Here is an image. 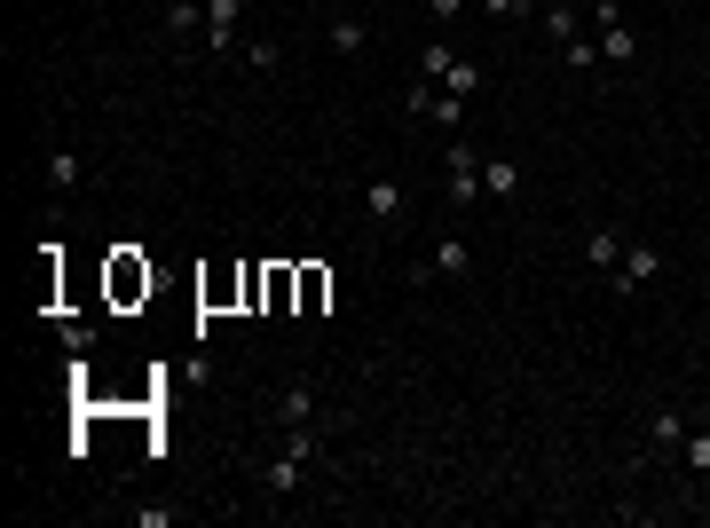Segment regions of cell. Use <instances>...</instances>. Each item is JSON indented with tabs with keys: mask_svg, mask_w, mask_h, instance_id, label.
I'll use <instances>...</instances> for the list:
<instances>
[{
	"mask_svg": "<svg viewBox=\"0 0 710 528\" xmlns=\"http://www.w3.org/2000/svg\"><path fill=\"white\" fill-rule=\"evenodd\" d=\"M442 173H451V190H442V198H451L458 213H466V206H482V150H474L466 135L451 142V158H442Z\"/></svg>",
	"mask_w": 710,
	"mask_h": 528,
	"instance_id": "1",
	"label": "cell"
},
{
	"mask_svg": "<svg viewBox=\"0 0 710 528\" xmlns=\"http://www.w3.org/2000/svg\"><path fill=\"white\" fill-rule=\"evenodd\" d=\"M206 48H214L221 63L245 56V0H206Z\"/></svg>",
	"mask_w": 710,
	"mask_h": 528,
	"instance_id": "2",
	"label": "cell"
},
{
	"mask_svg": "<svg viewBox=\"0 0 710 528\" xmlns=\"http://www.w3.org/2000/svg\"><path fill=\"white\" fill-rule=\"evenodd\" d=\"M466 269H474L466 237H434V245H426V252L411 260V277H418V285H434V277H466Z\"/></svg>",
	"mask_w": 710,
	"mask_h": 528,
	"instance_id": "3",
	"label": "cell"
},
{
	"mask_svg": "<svg viewBox=\"0 0 710 528\" xmlns=\"http://www.w3.org/2000/svg\"><path fill=\"white\" fill-rule=\"evenodd\" d=\"M364 221H372V229H403V221H411V198H403L395 182H364Z\"/></svg>",
	"mask_w": 710,
	"mask_h": 528,
	"instance_id": "4",
	"label": "cell"
},
{
	"mask_svg": "<svg viewBox=\"0 0 710 528\" xmlns=\"http://www.w3.org/2000/svg\"><path fill=\"white\" fill-rule=\"evenodd\" d=\"M655 277H663V252H655V245H624V269H615L608 285H615V292H640V285H655Z\"/></svg>",
	"mask_w": 710,
	"mask_h": 528,
	"instance_id": "5",
	"label": "cell"
},
{
	"mask_svg": "<svg viewBox=\"0 0 710 528\" xmlns=\"http://www.w3.org/2000/svg\"><path fill=\"white\" fill-rule=\"evenodd\" d=\"M624 245H632V237H624V229H615V221H608V229H592V237H584V269H600V277H615V269H624Z\"/></svg>",
	"mask_w": 710,
	"mask_h": 528,
	"instance_id": "6",
	"label": "cell"
},
{
	"mask_svg": "<svg viewBox=\"0 0 710 528\" xmlns=\"http://www.w3.org/2000/svg\"><path fill=\"white\" fill-rule=\"evenodd\" d=\"M293 426H316V387H308V379H293V387L277 395V434H293Z\"/></svg>",
	"mask_w": 710,
	"mask_h": 528,
	"instance_id": "7",
	"label": "cell"
},
{
	"mask_svg": "<svg viewBox=\"0 0 710 528\" xmlns=\"http://www.w3.org/2000/svg\"><path fill=\"white\" fill-rule=\"evenodd\" d=\"M372 48V17H332V56H364Z\"/></svg>",
	"mask_w": 710,
	"mask_h": 528,
	"instance_id": "8",
	"label": "cell"
},
{
	"mask_svg": "<svg viewBox=\"0 0 710 528\" xmlns=\"http://www.w3.org/2000/svg\"><path fill=\"white\" fill-rule=\"evenodd\" d=\"M648 450H687V410H655L648 418Z\"/></svg>",
	"mask_w": 710,
	"mask_h": 528,
	"instance_id": "9",
	"label": "cell"
},
{
	"mask_svg": "<svg viewBox=\"0 0 710 528\" xmlns=\"http://www.w3.org/2000/svg\"><path fill=\"white\" fill-rule=\"evenodd\" d=\"M521 190V166L513 158H482V198H513Z\"/></svg>",
	"mask_w": 710,
	"mask_h": 528,
	"instance_id": "10",
	"label": "cell"
},
{
	"mask_svg": "<svg viewBox=\"0 0 710 528\" xmlns=\"http://www.w3.org/2000/svg\"><path fill=\"white\" fill-rule=\"evenodd\" d=\"M561 63H569V71H600V40H592V32L561 40Z\"/></svg>",
	"mask_w": 710,
	"mask_h": 528,
	"instance_id": "11",
	"label": "cell"
},
{
	"mask_svg": "<svg viewBox=\"0 0 710 528\" xmlns=\"http://www.w3.org/2000/svg\"><path fill=\"white\" fill-rule=\"evenodd\" d=\"M48 190H79V150H48Z\"/></svg>",
	"mask_w": 710,
	"mask_h": 528,
	"instance_id": "12",
	"label": "cell"
},
{
	"mask_svg": "<svg viewBox=\"0 0 710 528\" xmlns=\"http://www.w3.org/2000/svg\"><path fill=\"white\" fill-rule=\"evenodd\" d=\"M198 17H206V0H166V32H174V40L198 32Z\"/></svg>",
	"mask_w": 710,
	"mask_h": 528,
	"instance_id": "13",
	"label": "cell"
},
{
	"mask_svg": "<svg viewBox=\"0 0 710 528\" xmlns=\"http://www.w3.org/2000/svg\"><path fill=\"white\" fill-rule=\"evenodd\" d=\"M111 292H119V300L150 292V269H135V260H119V269H111Z\"/></svg>",
	"mask_w": 710,
	"mask_h": 528,
	"instance_id": "14",
	"label": "cell"
},
{
	"mask_svg": "<svg viewBox=\"0 0 710 528\" xmlns=\"http://www.w3.org/2000/svg\"><path fill=\"white\" fill-rule=\"evenodd\" d=\"M237 63H245V71H277V63H285V48H277V40H253Z\"/></svg>",
	"mask_w": 710,
	"mask_h": 528,
	"instance_id": "15",
	"label": "cell"
},
{
	"mask_svg": "<svg viewBox=\"0 0 710 528\" xmlns=\"http://www.w3.org/2000/svg\"><path fill=\"white\" fill-rule=\"evenodd\" d=\"M324 292H332V277L324 269H300V308H324Z\"/></svg>",
	"mask_w": 710,
	"mask_h": 528,
	"instance_id": "16",
	"label": "cell"
},
{
	"mask_svg": "<svg viewBox=\"0 0 710 528\" xmlns=\"http://www.w3.org/2000/svg\"><path fill=\"white\" fill-rule=\"evenodd\" d=\"M474 9H482V17H497V24H513V17L529 9V0H474Z\"/></svg>",
	"mask_w": 710,
	"mask_h": 528,
	"instance_id": "17",
	"label": "cell"
},
{
	"mask_svg": "<svg viewBox=\"0 0 710 528\" xmlns=\"http://www.w3.org/2000/svg\"><path fill=\"white\" fill-rule=\"evenodd\" d=\"M687 466H694V474H710V434H687Z\"/></svg>",
	"mask_w": 710,
	"mask_h": 528,
	"instance_id": "18",
	"label": "cell"
},
{
	"mask_svg": "<svg viewBox=\"0 0 710 528\" xmlns=\"http://www.w3.org/2000/svg\"><path fill=\"white\" fill-rule=\"evenodd\" d=\"M458 9H466V0H426V17H434V24H451Z\"/></svg>",
	"mask_w": 710,
	"mask_h": 528,
	"instance_id": "19",
	"label": "cell"
},
{
	"mask_svg": "<svg viewBox=\"0 0 710 528\" xmlns=\"http://www.w3.org/2000/svg\"><path fill=\"white\" fill-rule=\"evenodd\" d=\"M364 9H372V0H339V17H364Z\"/></svg>",
	"mask_w": 710,
	"mask_h": 528,
	"instance_id": "20",
	"label": "cell"
},
{
	"mask_svg": "<svg viewBox=\"0 0 710 528\" xmlns=\"http://www.w3.org/2000/svg\"><path fill=\"white\" fill-rule=\"evenodd\" d=\"M529 9H561V0H529Z\"/></svg>",
	"mask_w": 710,
	"mask_h": 528,
	"instance_id": "21",
	"label": "cell"
},
{
	"mask_svg": "<svg viewBox=\"0 0 710 528\" xmlns=\"http://www.w3.org/2000/svg\"><path fill=\"white\" fill-rule=\"evenodd\" d=\"M576 9H600V0H576Z\"/></svg>",
	"mask_w": 710,
	"mask_h": 528,
	"instance_id": "22",
	"label": "cell"
},
{
	"mask_svg": "<svg viewBox=\"0 0 710 528\" xmlns=\"http://www.w3.org/2000/svg\"><path fill=\"white\" fill-rule=\"evenodd\" d=\"M293 9H308V0H293Z\"/></svg>",
	"mask_w": 710,
	"mask_h": 528,
	"instance_id": "23",
	"label": "cell"
}]
</instances>
